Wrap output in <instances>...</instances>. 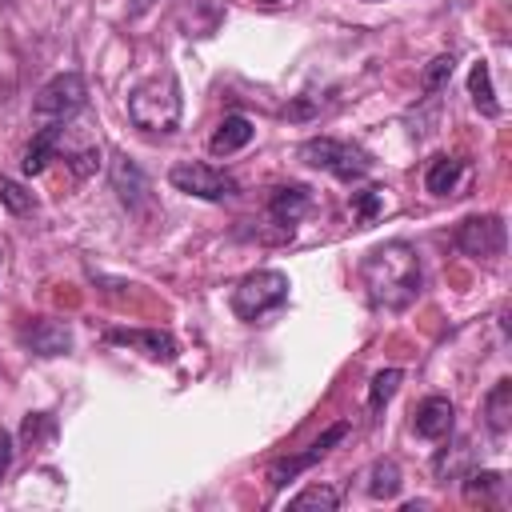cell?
Masks as SVG:
<instances>
[{"mask_svg":"<svg viewBox=\"0 0 512 512\" xmlns=\"http://www.w3.org/2000/svg\"><path fill=\"white\" fill-rule=\"evenodd\" d=\"M368 300L384 312H400L420 296V260L416 248L404 240H388L380 248H372L360 264Z\"/></svg>","mask_w":512,"mask_h":512,"instance_id":"obj_1","label":"cell"},{"mask_svg":"<svg viewBox=\"0 0 512 512\" xmlns=\"http://www.w3.org/2000/svg\"><path fill=\"white\" fill-rule=\"evenodd\" d=\"M180 112H184V96H180V80L172 72H160V76H148L144 84L132 88L128 96V116L140 132H176L180 128Z\"/></svg>","mask_w":512,"mask_h":512,"instance_id":"obj_2","label":"cell"},{"mask_svg":"<svg viewBox=\"0 0 512 512\" xmlns=\"http://www.w3.org/2000/svg\"><path fill=\"white\" fill-rule=\"evenodd\" d=\"M300 160L312 164V168H320V172H332L344 184H352V180H360V176L372 172V156L360 144L336 140V136H312V140H304L300 144Z\"/></svg>","mask_w":512,"mask_h":512,"instance_id":"obj_3","label":"cell"},{"mask_svg":"<svg viewBox=\"0 0 512 512\" xmlns=\"http://www.w3.org/2000/svg\"><path fill=\"white\" fill-rule=\"evenodd\" d=\"M288 288H292V284H288V276H284V272H276V268L248 272V276L232 288V312H236L240 320L256 324V320H264L268 312L284 308Z\"/></svg>","mask_w":512,"mask_h":512,"instance_id":"obj_4","label":"cell"},{"mask_svg":"<svg viewBox=\"0 0 512 512\" xmlns=\"http://www.w3.org/2000/svg\"><path fill=\"white\" fill-rule=\"evenodd\" d=\"M168 184L176 192H184V196H196V200H228V196L240 192L236 176H228V172H220V168H212L204 160H180V164H172L168 168Z\"/></svg>","mask_w":512,"mask_h":512,"instance_id":"obj_5","label":"cell"},{"mask_svg":"<svg viewBox=\"0 0 512 512\" xmlns=\"http://www.w3.org/2000/svg\"><path fill=\"white\" fill-rule=\"evenodd\" d=\"M84 100H88L84 76H80V72H60V76H52V80L36 92L32 112H36L40 120H68V116H76V112L84 108Z\"/></svg>","mask_w":512,"mask_h":512,"instance_id":"obj_6","label":"cell"},{"mask_svg":"<svg viewBox=\"0 0 512 512\" xmlns=\"http://www.w3.org/2000/svg\"><path fill=\"white\" fill-rule=\"evenodd\" d=\"M344 436H348V424H332V428H328L320 440H312L304 452H296V456H280V460L268 468V484H272V492H280L288 480H296L300 472H308L312 464H320V460L332 452V444H340Z\"/></svg>","mask_w":512,"mask_h":512,"instance_id":"obj_7","label":"cell"},{"mask_svg":"<svg viewBox=\"0 0 512 512\" xmlns=\"http://www.w3.org/2000/svg\"><path fill=\"white\" fill-rule=\"evenodd\" d=\"M504 240H508L504 220L492 216V212L488 216H468L456 228V248L468 252V256H500L504 252Z\"/></svg>","mask_w":512,"mask_h":512,"instance_id":"obj_8","label":"cell"},{"mask_svg":"<svg viewBox=\"0 0 512 512\" xmlns=\"http://www.w3.org/2000/svg\"><path fill=\"white\" fill-rule=\"evenodd\" d=\"M16 336L32 356H64L72 348V328L68 320H56V316H36Z\"/></svg>","mask_w":512,"mask_h":512,"instance_id":"obj_9","label":"cell"},{"mask_svg":"<svg viewBox=\"0 0 512 512\" xmlns=\"http://www.w3.org/2000/svg\"><path fill=\"white\" fill-rule=\"evenodd\" d=\"M112 192L120 196V204H124L128 212H140V208L152 200L148 176H144L140 164L128 160V156H116V160H112Z\"/></svg>","mask_w":512,"mask_h":512,"instance_id":"obj_10","label":"cell"},{"mask_svg":"<svg viewBox=\"0 0 512 512\" xmlns=\"http://www.w3.org/2000/svg\"><path fill=\"white\" fill-rule=\"evenodd\" d=\"M452 424H456V408L448 396H428L420 400L416 416H412V432L424 436V440H444L452 436Z\"/></svg>","mask_w":512,"mask_h":512,"instance_id":"obj_11","label":"cell"},{"mask_svg":"<svg viewBox=\"0 0 512 512\" xmlns=\"http://www.w3.org/2000/svg\"><path fill=\"white\" fill-rule=\"evenodd\" d=\"M108 340L112 344H128V348H140L144 356L164 360V364L176 360V340L168 332H160V328H112Z\"/></svg>","mask_w":512,"mask_h":512,"instance_id":"obj_12","label":"cell"},{"mask_svg":"<svg viewBox=\"0 0 512 512\" xmlns=\"http://www.w3.org/2000/svg\"><path fill=\"white\" fill-rule=\"evenodd\" d=\"M60 136H64V120H48V124L28 140V148H24V156H20V172H24V176L44 172V164H48L52 152L60 148Z\"/></svg>","mask_w":512,"mask_h":512,"instance_id":"obj_13","label":"cell"},{"mask_svg":"<svg viewBox=\"0 0 512 512\" xmlns=\"http://www.w3.org/2000/svg\"><path fill=\"white\" fill-rule=\"evenodd\" d=\"M308 208H312V192H308L304 184H284V188H276L272 200H268L272 220H280L284 228H292Z\"/></svg>","mask_w":512,"mask_h":512,"instance_id":"obj_14","label":"cell"},{"mask_svg":"<svg viewBox=\"0 0 512 512\" xmlns=\"http://www.w3.org/2000/svg\"><path fill=\"white\" fill-rule=\"evenodd\" d=\"M484 424L492 436H504L512 428V380H496L492 392L484 396Z\"/></svg>","mask_w":512,"mask_h":512,"instance_id":"obj_15","label":"cell"},{"mask_svg":"<svg viewBox=\"0 0 512 512\" xmlns=\"http://www.w3.org/2000/svg\"><path fill=\"white\" fill-rule=\"evenodd\" d=\"M252 136H256V128H252V120H248V116H224V120H220V128L212 132L208 148H212L216 156H228V152H240Z\"/></svg>","mask_w":512,"mask_h":512,"instance_id":"obj_16","label":"cell"},{"mask_svg":"<svg viewBox=\"0 0 512 512\" xmlns=\"http://www.w3.org/2000/svg\"><path fill=\"white\" fill-rule=\"evenodd\" d=\"M460 176H464V160H456V156H436V160L428 164V172H424V188H428L432 196H448V192L460 184Z\"/></svg>","mask_w":512,"mask_h":512,"instance_id":"obj_17","label":"cell"},{"mask_svg":"<svg viewBox=\"0 0 512 512\" xmlns=\"http://www.w3.org/2000/svg\"><path fill=\"white\" fill-rule=\"evenodd\" d=\"M364 488H368V496L372 500H392L396 492H400V464L396 460H376L372 468H368V480H364Z\"/></svg>","mask_w":512,"mask_h":512,"instance_id":"obj_18","label":"cell"},{"mask_svg":"<svg viewBox=\"0 0 512 512\" xmlns=\"http://www.w3.org/2000/svg\"><path fill=\"white\" fill-rule=\"evenodd\" d=\"M468 92H472V104L480 108V116H500V100H496V92H492V72H488L484 60L472 64V72H468Z\"/></svg>","mask_w":512,"mask_h":512,"instance_id":"obj_19","label":"cell"},{"mask_svg":"<svg viewBox=\"0 0 512 512\" xmlns=\"http://www.w3.org/2000/svg\"><path fill=\"white\" fill-rule=\"evenodd\" d=\"M400 380H404V372H400V368H380V372L372 376V384H368V412H372V416H380V412H384V404L396 396Z\"/></svg>","mask_w":512,"mask_h":512,"instance_id":"obj_20","label":"cell"},{"mask_svg":"<svg viewBox=\"0 0 512 512\" xmlns=\"http://www.w3.org/2000/svg\"><path fill=\"white\" fill-rule=\"evenodd\" d=\"M336 504H340V488H332V484H308L300 496H292V500H288V508H292V512H304V508L332 512Z\"/></svg>","mask_w":512,"mask_h":512,"instance_id":"obj_21","label":"cell"},{"mask_svg":"<svg viewBox=\"0 0 512 512\" xmlns=\"http://www.w3.org/2000/svg\"><path fill=\"white\" fill-rule=\"evenodd\" d=\"M0 204H4L12 216H24V212L36 208L32 192H24V184H16V180H8V176H0Z\"/></svg>","mask_w":512,"mask_h":512,"instance_id":"obj_22","label":"cell"},{"mask_svg":"<svg viewBox=\"0 0 512 512\" xmlns=\"http://www.w3.org/2000/svg\"><path fill=\"white\" fill-rule=\"evenodd\" d=\"M500 488H504V476L500 472H472L464 480V496L468 500H492Z\"/></svg>","mask_w":512,"mask_h":512,"instance_id":"obj_23","label":"cell"},{"mask_svg":"<svg viewBox=\"0 0 512 512\" xmlns=\"http://www.w3.org/2000/svg\"><path fill=\"white\" fill-rule=\"evenodd\" d=\"M452 68H456V60H452V52H444V56H436L428 68H424V76H420V84H424V92H440L444 84H448V76H452Z\"/></svg>","mask_w":512,"mask_h":512,"instance_id":"obj_24","label":"cell"},{"mask_svg":"<svg viewBox=\"0 0 512 512\" xmlns=\"http://www.w3.org/2000/svg\"><path fill=\"white\" fill-rule=\"evenodd\" d=\"M380 204H384V188H364V192H352V212H356V220H372L376 212H380Z\"/></svg>","mask_w":512,"mask_h":512,"instance_id":"obj_25","label":"cell"},{"mask_svg":"<svg viewBox=\"0 0 512 512\" xmlns=\"http://www.w3.org/2000/svg\"><path fill=\"white\" fill-rule=\"evenodd\" d=\"M68 168H72L76 176H88L92 168H100V148H84V152H72V156H68Z\"/></svg>","mask_w":512,"mask_h":512,"instance_id":"obj_26","label":"cell"},{"mask_svg":"<svg viewBox=\"0 0 512 512\" xmlns=\"http://www.w3.org/2000/svg\"><path fill=\"white\" fill-rule=\"evenodd\" d=\"M8 464H12V432H8V428H0V480H4Z\"/></svg>","mask_w":512,"mask_h":512,"instance_id":"obj_27","label":"cell"},{"mask_svg":"<svg viewBox=\"0 0 512 512\" xmlns=\"http://www.w3.org/2000/svg\"><path fill=\"white\" fill-rule=\"evenodd\" d=\"M284 116L304 120V116H312V104H308V100H296V104H288V108H284Z\"/></svg>","mask_w":512,"mask_h":512,"instance_id":"obj_28","label":"cell"},{"mask_svg":"<svg viewBox=\"0 0 512 512\" xmlns=\"http://www.w3.org/2000/svg\"><path fill=\"white\" fill-rule=\"evenodd\" d=\"M260 4H284V0H260Z\"/></svg>","mask_w":512,"mask_h":512,"instance_id":"obj_29","label":"cell"}]
</instances>
